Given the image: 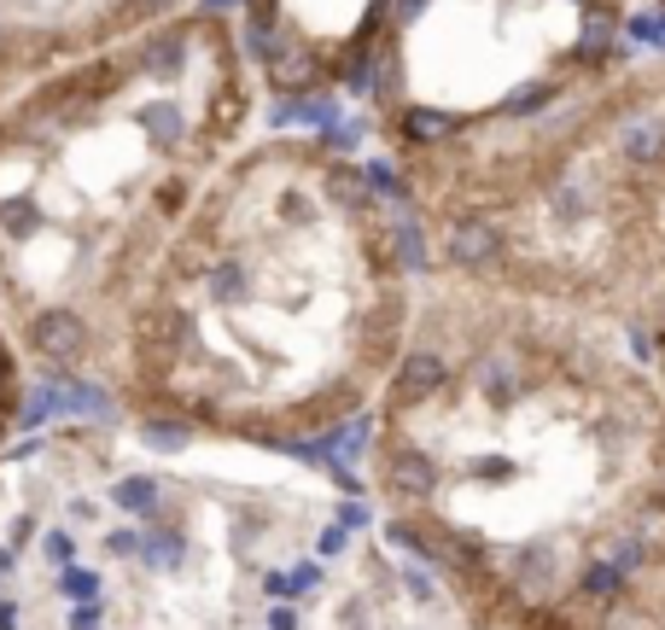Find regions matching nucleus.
Listing matches in <instances>:
<instances>
[{"mask_svg": "<svg viewBox=\"0 0 665 630\" xmlns=\"http://www.w3.org/2000/svg\"><path fill=\"white\" fill-rule=\"evenodd\" d=\"M637 47V0H391L363 82L380 158L508 123Z\"/></svg>", "mask_w": 665, "mask_h": 630, "instance_id": "39448f33", "label": "nucleus"}, {"mask_svg": "<svg viewBox=\"0 0 665 630\" xmlns=\"http://www.w3.org/2000/svg\"><path fill=\"white\" fill-rule=\"evenodd\" d=\"M637 12H648L654 24H665V0H637Z\"/></svg>", "mask_w": 665, "mask_h": 630, "instance_id": "1a4fd4ad", "label": "nucleus"}, {"mask_svg": "<svg viewBox=\"0 0 665 630\" xmlns=\"http://www.w3.org/2000/svg\"><path fill=\"white\" fill-rule=\"evenodd\" d=\"M368 490L473 630H619L665 560V380L602 321L426 269Z\"/></svg>", "mask_w": 665, "mask_h": 630, "instance_id": "f257e3e1", "label": "nucleus"}, {"mask_svg": "<svg viewBox=\"0 0 665 630\" xmlns=\"http://www.w3.org/2000/svg\"><path fill=\"white\" fill-rule=\"evenodd\" d=\"M420 258L665 345V47L508 123L385 158Z\"/></svg>", "mask_w": 665, "mask_h": 630, "instance_id": "20e7f679", "label": "nucleus"}, {"mask_svg": "<svg viewBox=\"0 0 665 630\" xmlns=\"http://www.w3.org/2000/svg\"><path fill=\"white\" fill-rule=\"evenodd\" d=\"M29 373H36V362L24 356L19 333H12V328H7V316H0V450H7V444H12V432L24 427Z\"/></svg>", "mask_w": 665, "mask_h": 630, "instance_id": "6e6552de", "label": "nucleus"}, {"mask_svg": "<svg viewBox=\"0 0 665 630\" xmlns=\"http://www.w3.org/2000/svg\"><path fill=\"white\" fill-rule=\"evenodd\" d=\"M193 0H0V106L64 64L164 24Z\"/></svg>", "mask_w": 665, "mask_h": 630, "instance_id": "0eeeda50", "label": "nucleus"}, {"mask_svg": "<svg viewBox=\"0 0 665 630\" xmlns=\"http://www.w3.org/2000/svg\"><path fill=\"white\" fill-rule=\"evenodd\" d=\"M420 286L397 181L333 134L258 129L152 263L106 397L199 444H316L385 397Z\"/></svg>", "mask_w": 665, "mask_h": 630, "instance_id": "f03ea898", "label": "nucleus"}, {"mask_svg": "<svg viewBox=\"0 0 665 630\" xmlns=\"http://www.w3.org/2000/svg\"><path fill=\"white\" fill-rule=\"evenodd\" d=\"M263 106L211 0L0 106V316L36 373L106 391L152 263Z\"/></svg>", "mask_w": 665, "mask_h": 630, "instance_id": "7ed1b4c3", "label": "nucleus"}, {"mask_svg": "<svg viewBox=\"0 0 665 630\" xmlns=\"http://www.w3.org/2000/svg\"><path fill=\"white\" fill-rule=\"evenodd\" d=\"M648 362H654V368H660V380H665V345H654V350H648Z\"/></svg>", "mask_w": 665, "mask_h": 630, "instance_id": "9d476101", "label": "nucleus"}, {"mask_svg": "<svg viewBox=\"0 0 665 630\" xmlns=\"http://www.w3.org/2000/svg\"><path fill=\"white\" fill-rule=\"evenodd\" d=\"M240 41L281 111L363 88L385 41L391 0H240Z\"/></svg>", "mask_w": 665, "mask_h": 630, "instance_id": "423d86ee", "label": "nucleus"}]
</instances>
